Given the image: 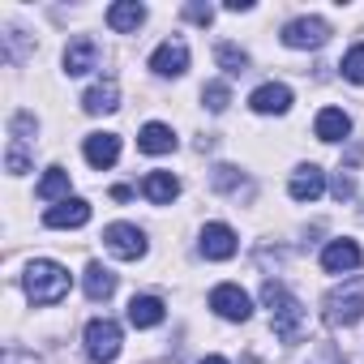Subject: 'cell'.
<instances>
[{"mask_svg":"<svg viewBox=\"0 0 364 364\" xmlns=\"http://www.w3.org/2000/svg\"><path fill=\"white\" fill-rule=\"evenodd\" d=\"M262 300H266V309H270L274 334H279L283 343H300V334H304V304H300L279 279H266V283H262Z\"/></svg>","mask_w":364,"mask_h":364,"instance_id":"1","label":"cell"},{"mask_svg":"<svg viewBox=\"0 0 364 364\" xmlns=\"http://www.w3.org/2000/svg\"><path fill=\"white\" fill-rule=\"evenodd\" d=\"M22 283H26L31 304H56V300H65V296H69V270H65L60 262H48V257L31 262Z\"/></svg>","mask_w":364,"mask_h":364,"instance_id":"2","label":"cell"},{"mask_svg":"<svg viewBox=\"0 0 364 364\" xmlns=\"http://www.w3.org/2000/svg\"><path fill=\"white\" fill-rule=\"evenodd\" d=\"M321 317L330 326H355L364 317V279H347L321 300Z\"/></svg>","mask_w":364,"mask_h":364,"instance_id":"3","label":"cell"},{"mask_svg":"<svg viewBox=\"0 0 364 364\" xmlns=\"http://www.w3.org/2000/svg\"><path fill=\"white\" fill-rule=\"evenodd\" d=\"M86 355L95 364H112L120 355V326L112 317H95L86 326Z\"/></svg>","mask_w":364,"mask_h":364,"instance_id":"4","label":"cell"},{"mask_svg":"<svg viewBox=\"0 0 364 364\" xmlns=\"http://www.w3.org/2000/svg\"><path fill=\"white\" fill-rule=\"evenodd\" d=\"M103 245H107V253L120 257V262H137V257H146V232L133 228V223H112V228L103 232Z\"/></svg>","mask_w":364,"mask_h":364,"instance_id":"5","label":"cell"},{"mask_svg":"<svg viewBox=\"0 0 364 364\" xmlns=\"http://www.w3.org/2000/svg\"><path fill=\"white\" fill-rule=\"evenodd\" d=\"M326 39H330V22H321V18H296V22L283 26V43L296 48V52H304V48H321Z\"/></svg>","mask_w":364,"mask_h":364,"instance_id":"6","label":"cell"},{"mask_svg":"<svg viewBox=\"0 0 364 364\" xmlns=\"http://www.w3.org/2000/svg\"><path fill=\"white\" fill-rule=\"evenodd\" d=\"M210 309H215L219 317H228V321H249L253 300H249V291H240L236 283H219V287L210 291Z\"/></svg>","mask_w":364,"mask_h":364,"instance_id":"7","label":"cell"},{"mask_svg":"<svg viewBox=\"0 0 364 364\" xmlns=\"http://www.w3.org/2000/svg\"><path fill=\"white\" fill-rule=\"evenodd\" d=\"M287 193H291L296 202H317V198L326 193V171H321L317 163H300V167L291 171V180H287Z\"/></svg>","mask_w":364,"mask_h":364,"instance_id":"8","label":"cell"},{"mask_svg":"<svg viewBox=\"0 0 364 364\" xmlns=\"http://www.w3.org/2000/svg\"><path fill=\"white\" fill-rule=\"evenodd\" d=\"M150 69L159 73V77H180L189 69V48L180 43V39H167V43H159L154 52H150Z\"/></svg>","mask_w":364,"mask_h":364,"instance_id":"9","label":"cell"},{"mask_svg":"<svg viewBox=\"0 0 364 364\" xmlns=\"http://www.w3.org/2000/svg\"><path fill=\"white\" fill-rule=\"evenodd\" d=\"M360 262H364V253H360L355 240H330V245L321 249V270H326V274H351Z\"/></svg>","mask_w":364,"mask_h":364,"instance_id":"10","label":"cell"},{"mask_svg":"<svg viewBox=\"0 0 364 364\" xmlns=\"http://www.w3.org/2000/svg\"><path fill=\"white\" fill-rule=\"evenodd\" d=\"M90 223V202L86 198H69V202H60V206H48L43 210V228H86Z\"/></svg>","mask_w":364,"mask_h":364,"instance_id":"11","label":"cell"},{"mask_svg":"<svg viewBox=\"0 0 364 364\" xmlns=\"http://www.w3.org/2000/svg\"><path fill=\"white\" fill-rule=\"evenodd\" d=\"M198 249H202V257H210V262H228V257L236 253V232H232L228 223H206Z\"/></svg>","mask_w":364,"mask_h":364,"instance_id":"12","label":"cell"},{"mask_svg":"<svg viewBox=\"0 0 364 364\" xmlns=\"http://www.w3.org/2000/svg\"><path fill=\"white\" fill-rule=\"evenodd\" d=\"M249 107H253L257 116H283V112L291 107V90H287L283 82H266V86H257V90L249 95Z\"/></svg>","mask_w":364,"mask_h":364,"instance_id":"13","label":"cell"},{"mask_svg":"<svg viewBox=\"0 0 364 364\" xmlns=\"http://www.w3.org/2000/svg\"><path fill=\"white\" fill-rule=\"evenodd\" d=\"M82 154H86V163L90 167H112L116 159H120V137L116 133H90L86 141H82Z\"/></svg>","mask_w":364,"mask_h":364,"instance_id":"14","label":"cell"},{"mask_svg":"<svg viewBox=\"0 0 364 364\" xmlns=\"http://www.w3.org/2000/svg\"><path fill=\"white\" fill-rule=\"evenodd\" d=\"M82 107H86L90 116H107V112H116V107H120V86H116V77L95 82V86L82 95Z\"/></svg>","mask_w":364,"mask_h":364,"instance_id":"15","label":"cell"},{"mask_svg":"<svg viewBox=\"0 0 364 364\" xmlns=\"http://www.w3.org/2000/svg\"><path fill=\"white\" fill-rule=\"evenodd\" d=\"M90 69H99V48H95V39H73V43L65 48V73H69V77H82V73H90Z\"/></svg>","mask_w":364,"mask_h":364,"instance_id":"16","label":"cell"},{"mask_svg":"<svg viewBox=\"0 0 364 364\" xmlns=\"http://www.w3.org/2000/svg\"><path fill=\"white\" fill-rule=\"evenodd\" d=\"M313 133H317L321 141H343V137L351 133V116H347L343 107H321L317 120H313Z\"/></svg>","mask_w":364,"mask_h":364,"instance_id":"17","label":"cell"},{"mask_svg":"<svg viewBox=\"0 0 364 364\" xmlns=\"http://www.w3.org/2000/svg\"><path fill=\"white\" fill-rule=\"evenodd\" d=\"M163 317H167V309H163L159 296H133V300H129V326H133V330H150V326H159Z\"/></svg>","mask_w":364,"mask_h":364,"instance_id":"18","label":"cell"},{"mask_svg":"<svg viewBox=\"0 0 364 364\" xmlns=\"http://www.w3.org/2000/svg\"><path fill=\"white\" fill-rule=\"evenodd\" d=\"M141 22H146V5H137V0H116V5L107 9V26L116 35H133Z\"/></svg>","mask_w":364,"mask_h":364,"instance_id":"19","label":"cell"},{"mask_svg":"<svg viewBox=\"0 0 364 364\" xmlns=\"http://www.w3.org/2000/svg\"><path fill=\"white\" fill-rule=\"evenodd\" d=\"M141 193H146V202H154V206H167V202L180 193V180H176L171 171H150V176L141 180Z\"/></svg>","mask_w":364,"mask_h":364,"instance_id":"20","label":"cell"},{"mask_svg":"<svg viewBox=\"0 0 364 364\" xmlns=\"http://www.w3.org/2000/svg\"><path fill=\"white\" fill-rule=\"evenodd\" d=\"M137 146L146 150V154H171L176 150V133L167 129V124H159V120H150L141 133H137Z\"/></svg>","mask_w":364,"mask_h":364,"instance_id":"21","label":"cell"},{"mask_svg":"<svg viewBox=\"0 0 364 364\" xmlns=\"http://www.w3.org/2000/svg\"><path fill=\"white\" fill-rule=\"evenodd\" d=\"M82 287H86V296H90V300H107V296L116 291V274H112L103 262H90V266H86V274H82Z\"/></svg>","mask_w":364,"mask_h":364,"instance_id":"22","label":"cell"},{"mask_svg":"<svg viewBox=\"0 0 364 364\" xmlns=\"http://www.w3.org/2000/svg\"><path fill=\"white\" fill-rule=\"evenodd\" d=\"M39 198L52 202V206L69 202V171H65V167H48V176L39 180Z\"/></svg>","mask_w":364,"mask_h":364,"instance_id":"23","label":"cell"},{"mask_svg":"<svg viewBox=\"0 0 364 364\" xmlns=\"http://www.w3.org/2000/svg\"><path fill=\"white\" fill-rule=\"evenodd\" d=\"M215 60H219V69L232 73V77H240V73L249 69V52H240L236 43H219V48H215Z\"/></svg>","mask_w":364,"mask_h":364,"instance_id":"24","label":"cell"},{"mask_svg":"<svg viewBox=\"0 0 364 364\" xmlns=\"http://www.w3.org/2000/svg\"><path fill=\"white\" fill-rule=\"evenodd\" d=\"M202 103H206L210 112H228V103H232L228 82H206V86H202Z\"/></svg>","mask_w":364,"mask_h":364,"instance_id":"25","label":"cell"},{"mask_svg":"<svg viewBox=\"0 0 364 364\" xmlns=\"http://www.w3.org/2000/svg\"><path fill=\"white\" fill-rule=\"evenodd\" d=\"M343 77L355 82V86H364V43H355V48L343 56Z\"/></svg>","mask_w":364,"mask_h":364,"instance_id":"26","label":"cell"},{"mask_svg":"<svg viewBox=\"0 0 364 364\" xmlns=\"http://www.w3.org/2000/svg\"><path fill=\"white\" fill-rule=\"evenodd\" d=\"M39 124H35V116L31 112H14V120H9V133H14V141H31V133H35Z\"/></svg>","mask_w":364,"mask_h":364,"instance_id":"27","label":"cell"},{"mask_svg":"<svg viewBox=\"0 0 364 364\" xmlns=\"http://www.w3.org/2000/svg\"><path fill=\"white\" fill-rule=\"evenodd\" d=\"M240 185H245V180H240V171H236V167H228V163H223V167H215V189L236 193Z\"/></svg>","mask_w":364,"mask_h":364,"instance_id":"28","label":"cell"},{"mask_svg":"<svg viewBox=\"0 0 364 364\" xmlns=\"http://www.w3.org/2000/svg\"><path fill=\"white\" fill-rule=\"evenodd\" d=\"M5 167H9V176H22V171L31 167V154H26V146H22V141H14V146H9Z\"/></svg>","mask_w":364,"mask_h":364,"instance_id":"29","label":"cell"},{"mask_svg":"<svg viewBox=\"0 0 364 364\" xmlns=\"http://www.w3.org/2000/svg\"><path fill=\"white\" fill-rule=\"evenodd\" d=\"M185 18L198 22V26H210V22H215V5H202V0H193V5H185Z\"/></svg>","mask_w":364,"mask_h":364,"instance_id":"30","label":"cell"},{"mask_svg":"<svg viewBox=\"0 0 364 364\" xmlns=\"http://www.w3.org/2000/svg\"><path fill=\"white\" fill-rule=\"evenodd\" d=\"M330 193H334V198H338V202H347V198H351V193H355V180H351V176H343V171H338V176H334V185H330Z\"/></svg>","mask_w":364,"mask_h":364,"instance_id":"31","label":"cell"},{"mask_svg":"<svg viewBox=\"0 0 364 364\" xmlns=\"http://www.w3.org/2000/svg\"><path fill=\"white\" fill-rule=\"evenodd\" d=\"M228 9H232V14H249V9H253V0H228Z\"/></svg>","mask_w":364,"mask_h":364,"instance_id":"32","label":"cell"},{"mask_svg":"<svg viewBox=\"0 0 364 364\" xmlns=\"http://www.w3.org/2000/svg\"><path fill=\"white\" fill-rule=\"evenodd\" d=\"M198 364H228L223 355H206V360H198Z\"/></svg>","mask_w":364,"mask_h":364,"instance_id":"33","label":"cell"}]
</instances>
